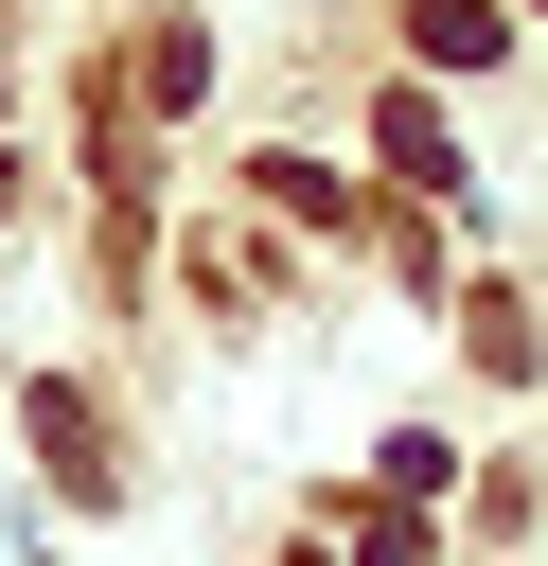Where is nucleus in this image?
<instances>
[{"instance_id":"nucleus-1","label":"nucleus","mask_w":548,"mask_h":566,"mask_svg":"<svg viewBox=\"0 0 548 566\" xmlns=\"http://www.w3.org/2000/svg\"><path fill=\"white\" fill-rule=\"evenodd\" d=\"M35 460H53V478H71V495H88V513H106V495H124V442H106V424H88V389H71V371H35Z\"/></svg>"},{"instance_id":"nucleus-2","label":"nucleus","mask_w":548,"mask_h":566,"mask_svg":"<svg viewBox=\"0 0 548 566\" xmlns=\"http://www.w3.org/2000/svg\"><path fill=\"white\" fill-rule=\"evenodd\" d=\"M141 88H159V106H194V88H212V35H194V18H159V35H141Z\"/></svg>"},{"instance_id":"nucleus-3","label":"nucleus","mask_w":548,"mask_h":566,"mask_svg":"<svg viewBox=\"0 0 548 566\" xmlns=\"http://www.w3.org/2000/svg\"><path fill=\"white\" fill-rule=\"evenodd\" d=\"M407 35L424 53H495V0H407Z\"/></svg>"}]
</instances>
